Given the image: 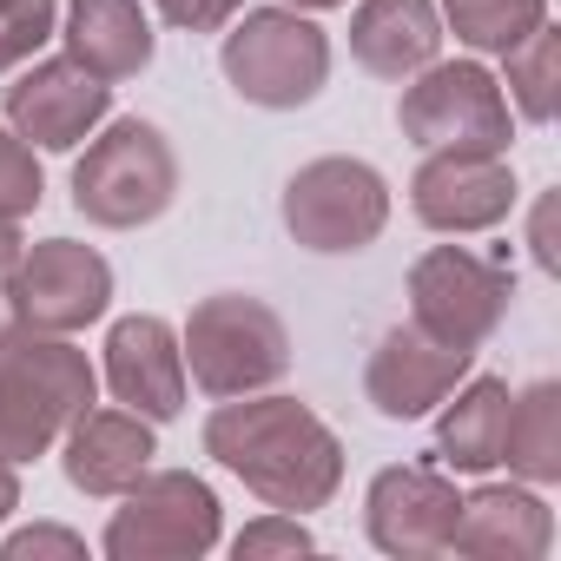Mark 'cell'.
I'll return each instance as SVG.
<instances>
[{"label": "cell", "instance_id": "cb8c5ba5", "mask_svg": "<svg viewBox=\"0 0 561 561\" xmlns=\"http://www.w3.org/2000/svg\"><path fill=\"white\" fill-rule=\"evenodd\" d=\"M54 34H60V8H54V0H0V73L27 67Z\"/></svg>", "mask_w": 561, "mask_h": 561}, {"label": "cell", "instance_id": "8fae6325", "mask_svg": "<svg viewBox=\"0 0 561 561\" xmlns=\"http://www.w3.org/2000/svg\"><path fill=\"white\" fill-rule=\"evenodd\" d=\"M515 198L522 192H515L508 152H423L410 179V211L443 238L495 231L515 211Z\"/></svg>", "mask_w": 561, "mask_h": 561}, {"label": "cell", "instance_id": "9c48e42d", "mask_svg": "<svg viewBox=\"0 0 561 561\" xmlns=\"http://www.w3.org/2000/svg\"><path fill=\"white\" fill-rule=\"evenodd\" d=\"M100 548L113 561H198V554H211L218 548V495H211V482L192 476V469H146L119 495Z\"/></svg>", "mask_w": 561, "mask_h": 561}, {"label": "cell", "instance_id": "4316f807", "mask_svg": "<svg viewBox=\"0 0 561 561\" xmlns=\"http://www.w3.org/2000/svg\"><path fill=\"white\" fill-rule=\"evenodd\" d=\"M152 8L179 34H218V27H231L244 14V0H152Z\"/></svg>", "mask_w": 561, "mask_h": 561}, {"label": "cell", "instance_id": "484cf974", "mask_svg": "<svg viewBox=\"0 0 561 561\" xmlns=\"http://www.w3.org/2000/svg\"><path fill=\"white\" fill-rule=\"evenodd\" d=\"M318 548V535L305 528V515H285V508H271V515H257L251 528H238V541H231V554L238 561H264V554H311Z\"/></svg>", "mask_w": 561, "mask_h": 561}, {"label": "cell", "instance_id": "5b68a950", "mask_svg": "<svg viewBox=\"0 0 561 561\" xmlns=\"http://www.w3.org/2000/svg\"><path fill=\"white\" fill-rule=\"evenodd\" d=\"M218 67L244 106L298 113L331 80V34L298 8H244V21L218 47Z\"/></svg>", "mask_w": 561, "mask_h": 561}, {"label": "cell", "instance_id": "ac0fdd59", "mask_svg": "<svg viewBox=\"0 0 561 561\" xmlns=\"http://www.w3.org/2000/svg\"><path fill=\"white\" fill-rule=\"evenodd\" d=\"M60 41H67V60L87 67L93 80L106 87H126L152 67L159 41H152V21L139 0H67L60 14Z\"/></svg>", "mask_w": 561, "mask_h": 561}, {"label": "cell", "instance_id": "4fadbf2b", "mask_svg": "<svg viewBox=\"0 0 561 561\" xmlns=\"http://www.w3.org/2000/svg\"><path fill=\"white\" fill-rule=\"evenodd\" d=\"M113 119V87L73 60H34L8 87V126L41 152H73Z\"/></svg>", "mask_w": 561, "mask_h": 561}, {"label": "cell", "instance_id": "7402d4cb", "mask_svg": "<svg viewBox=\"0 0 561 561\" xmlns=\"http://www.w3.org/2000/svg\"><path fill=\"white\" fill-rule=\"evenodd\" d=\"M548 21V0H443V34L469 54H508Z\"/></svg>", "mask_w": 561, "mask_h": 561}, {"label": "cell", "instance_id": "603a6c76", "mask_svg": "<svg viewBox=\"0 0 561 561\" xmlns=\"http://www.w3.org/2000/svg\"><path fill=\"white\" fill-rule=\"evenodd\" d=\"M502 60H508V93H502V100H515L522 119L548 126V119H554V87H561V34L541 21V27H535L522 47H508Z\"/></svg>", "mask_w": 561, "mask_h": 561}, {"label": "cell", "instance_id": "4dcf8cb0", "mask_svg": "<svg viewBox=\"0 0 561 561\" xmlns=\"http://www.w3.org/2000/svg\"><path fill=\"white\" fill-rule=\"evenodd\" d=\"M535 264H541V271H554V244H548V198H541V211H535Z\"/></svg>", "mask_w": 561, "mask_h": 561}, {"label": "cell", "instance_id": "44dd1931", "mask_svg": "<svg viewBox=\"0 0 561 561\" xmlns=\"http://www.w3.org/2000/svg\"><path fill=\"white\" fill-rule=\"evenodd\" d=\"M502 462H508L522 482H535V489L561 482V383H554V377H535L528 390L508 397Z\"/></svg>", "mask_w": 561, "mask_h": 561}, {"label": "cell", "instance_id": "e0dca14e", "mask_svg": "<svg viewBox=\"0 0 561 561\" xmlns=\"http://www.w3.org/2000/svg\"><path fill=\"white\" fill-rule=\"evenodd\" d=\"M449 548L469 554V561H541L554 548V515L535 489L482 482L476 495H462Z\"/></svg>", "mask_w": 561, "mask_h": 561}, {"label": "cell", "instance_id": "277c9868", "mask_svg": "<svg viewBox=\"0 0 561 561\" xmlns=\"http://www.w3.org/2000/svg\"><path fill=\"white\" fill-rule=\"evenodd\" d=\"M179 357L192 370V383L205 397H251V390H271L277 377L291 370V331L264 298L251 291H218V298H198L185 331H179Z\"/></svg>", "mask_w": 561, "mask_h": 561}, {"label": "cell", "instance_id": "d4e9b609", "mask_svg": "<svg viewBox=\"0 0 561 561\" xmlns=\"http://www.w3.org/2000/svg\"><path fill=\"white\" fill-rule=\"evenodd\" d=\"M41 198H47V179H41L34 146L14 126H0V218H34Z\"/></svg>", "mask_w": 561, "mask_h": 561}, {"label": "cell", "instance_id": "9a60e30c", "mask_svg": "<svg viewBox=\"0 0 561 561\" xmlns=\"http://www.w3.org/2000/svg\"><path fill=\"white\" fill-rule=\"evenodd\" d=\"M106 390L113 403H126L146 423H172L185 410V357H179V331L152 311L119 318L106 331Z\"/></svg>", "mask_w": 561, "mask_h": 561}, {"label": "cell", "instance_id": "5bb4252c", "mask_svg": "<svg viewBox=\"0 0 561 561\" xmlns=\"http://www.w3.org/2000/svg\"><path fill=\"white\" fill-rule=\"evenodd\" d=\"M469 370H476V351H449V344H436L430 331L397 324V331L377 337V351H370V364H364V397L377 403V416L416 423V416H430Z\"/></svg>", "mask_w": 561, "mask_h": 561}, {"label": "cell", "instance_id": "d6a6232c", "mask_svg": "<svg viewBox=\"0 0 561 561\" xmlns=\"http://www.w3.org/2000/svg\"><path fill=\"white\" fill-rule=\"evenodd\" d=\"M8 331H14V311H8V305H0V337H8Z\"/></svg>", "mask_w": 561, "mask_h": 561}, {"label": "cell", "instance_id": "30bf717a", "mask_svg": "<svg viewBox=\"0 0 561 561\" xmlns=\"http://www.w3.org/2000/svg\"><path fill=\"white\" fill-rule=\"evenodd\" d=\"M0 291H8L14 324L73 337V331H87V324L106 318V305H113V264L93 244H80V238H41V244L21 251L14 277Z\"/></svg>", "mask_w": 561, "mask_h": 561}, {"label": "cell", "instance_id": "3957f363", "mask_svg": "<svg viewBox=\"0 0 561 561\" xmlns=\"http://www.w3.org/2000/svg\"><path fill=\"white\" fill-rule=\"evenodd\" d=\"M179 198V152L152 119H106L73 159V211L100 231H139Z\"/></svg>", "mask_w": 561, "mask_h": 561}, {"label": "cell", "instance_id": "ffe728a7", "mask_svg": "<svg viewBox=\"0 0 561 561\" xmlns=\"http://www.w3.org/2000/svg\"><path fill=\"white\" fill-rule=\"evenodd\" d=\"M508 377H462L443 403V423H436V456L456 469V476H489L502 469V436H508Z\"/></svg>", "mask_w": 561, "mask_h": 561}, {"label": "cell", "instance_id": "f1b7e54d", "mask_svg": "<svg viewBox=\"0 0 561 561\" xmlns=\"http://www.w3.org/2000/svg\"><path fill=\"white\" fill-rule=\"evenodd\" d=\"M21 251H27V238H21V218H0V285H8V277H14Z\"/></svg>", "mask_w": 561, "mask_h": 561}, {"label": "cell", "instance_id": "7c38bea8", "mask_svg": "<svg viewBox=\"0 0 561 561\" xmlns=\"http://www.w3.org/2000/svg\"><path fill=\"white\" fill-rule=\"evenodd\" d=\"M456 508H462V495L436 462H397V469H377V482L364 495V528L383 554L423 561V554H449Z\"/></svg>", "mask_w": 561, "mask_h": 561}, {"label": "cell", "instance_id": "1f68e13d", "mask_svg": "<svg viewBox=\"0 0 561 561\" xmlns=\"http://www.w3.org/2000/svg\"><path fill=\"white\" fill-rule=\"evenodd\" d=\"M285 8H298V14H324V8H344V0H285Z\"/></svg>", "mask_w": 561, "mask_h": 561}, {"label": "cell", "instance_id": "2e32d148", "mask_svg": "<svg viewBox=\"0 0 561 561\" xmlns=\"http://www.w3.org/2000/svg\"><path fill=\"white\" fill-rule=\"evenodd\" d=\"M159 456V436L146 416H133L126 403L119 410H80L67 423V449H60V469L80 495L93 502H119Z\"/></svg>", "mask_w": 561, "mask_h": 561}, {"label": "cell", "instance_id": "f546056e", "mask_svg": "<svg viewBox=\"0 0 561 561\" xmlns=\"http://www.w3.org/2000/svg\"><path fill=\"white\" fill-rule=\"evenodd\" d=\"M14 508H21V476H14V462H0V522Z\"/></svg>", "mask_w": 561, "mask_h": 561}, {"label": "cell", "instance_id": "ba28073f", "mask_svg": "<svg viewBox=\"0 0 561 561\" xmlns=\"http://www.w3.org/2000/svg\"><path fill=\"white\" fill-rule=\"evenodd\" d=\"M508 305H515V271L469 244H430L410 264V324L449 351H482L502 331Z\"/></svg>", "mask_w": 561, "mask_h": 561}, {"label": "cell", "instance_id": "83f0119b", "mask_svg": "<svg viewBox=\"0 0 561 561\" xmlns=\"http://www.w3.org/2000/svg\"><path fill=\"white\" fill-rule=\"evenodd\" d=\"M0 554H8V561H34V554H67V561H80V554H87V541H80L73 528L34 522V528H21V535H8V541H0Z\"/></svg>", "mask_w": 561, "mask_h": 561}, {"label": "cell", "instance_id": "7a4b0ae2", "mask_svg": "<svg viewBox=\"0 0 561 561\" xmlns=\"http://www.w3.org/2000/svg\"><path fill=\"white\" fill-rule=\"evenodd\" d=\"M93 364L54 331L14 324L0 337V462H34L47 456L80 410H93Z\"/></svg>", "mask_w": 561, "mask_h": 561}, {"label": "cell", "instance_id": "d6986e66", "mask_svg": "<svg viewBox=\"0 0 561 561\" xmlns=\"http://www.w3.org/2000/svg\"><path fill=\"white\" fill-rule=\"evenodd\" d=\"M443 14L436 0H364L351 14V60L390 87H403L410 73H423L443 54Z\"/></svg>", "mask_w": 561, "mask_h": 561}, {"label": "cell", "instance_id": "6da1fadb", "mask_svg": "<svg viewBox=\"0 0 561 561\" xmlns=\"http://www.w3.org/2000/svg\"><path fill=\"white\" fill-rule=\"evenodd\" d=\"M205 456L285 515H311L344 489V443L298 397H225L205 416Z\"/></svg>", "mask_w": 561, "mask_h": 561}, {"label": "cell", "instance_id": "52a82bcc", "mask_svg": "<svg viewBox=\"0 0 561 561\" xmlns=\"http://www.w3.org/2000/svg\"><path fill=\"white\" fill-rule=\"evenodd\" d=\"M277 218L285 231L305 244V251H324V257H351V251H370L390 225V185L370 159H311L291 172L285 198H277Z\"/></svg>", "mask_w": 561, "mask_h": 561}, {"label": "cell", "instance_id": "8992f818", "mask_svg": "<svg viewBox=\"0 0 561 561\" xmlns=\"http://www.w3.org/2000/svg\"><path fill=\"white\" fill-rule=\"evenodd\" d=\"M397 126L416 152H508L515 119L502 100V80L482 60H430L403 80Z\"/></svg>", "mask_w": 561, "mask_h": 561}]
</instances>
